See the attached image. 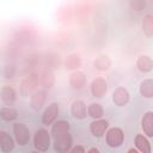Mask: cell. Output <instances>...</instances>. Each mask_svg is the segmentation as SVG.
Wrapping results in <instances>:
<instances>
[{"label": "cell", "instance_id": "cell-1", "mask_svg": "<svg viewBox=\"0 0 153 153\" xmlns=\"http://www.w3.org/2000/svg\"><path fill=\"white\" fill-rule=\"evenodd\" d=\"M51 134L54 139V149L57 153H68L72 147L69 123L63 120L55 122L51 128Z\"/></svg>", "mask_w": 153, "mask_h": 153}, {"label": "cell", "instance_id": "cell-2", "mask_svg": "<svg viewBox=\"0 0 153 153\" xmlns=\"http://www.w3.org/2000/svg\"><path fill=\"white\" fill-rule=\"evenodd\" d=\"M33 146L38 152L48 151L50 146V135L45 129H38L33 137Z\"/></svg>", "mask_w": 153, "mask_h": 153}, {"label": "cell", "instance_id": "cell-3", "mask_svg": "<svg viewBox=\"0 0 153 153\" xmlns=\"http://www.w3.org/2000/svg\"><path fill=\"white\" fill-rule=\"evenodd\" d=\"M123 140H124V134L121 128H111L108 130V133H106L108 146H110L112 148L118 147L123 143Z\"/></svg>", "mask_w": 153, "mask_h": 153}, {"label": "cell", "instance_id": "cell-4", "mask_svg": "<svg viewBox=\"0 0 153 153\" xmlns=\"http://www.w3.org/2000/svg\"><path fill=\"white\" fill-rule=\"evenodd\" d=\"M13 133L17 140V143L20 146H25L30 140V131L24 123H14L13 126Z\"/></svg>", "mask_w": 153, "mask_h": 153}, {"label": "cell", "instance_id": "cell-5", "mask_svg": "<svg viewBox=\"0 0 153 153\" xmlns=\"http://www.w3.org/2000/svg\"><path fill=\"white\" fill-rule=\"evenodd\" d=\"M59 111H60L59 105H57L56 103H51V104L44 110V112H43V115H42V122H43V124H45V126L51 124V123L55 121V118L57 117Z\"/></svg>", "mask_w": 153, "mask_h": 153}, {"label": "cell", "instance_id": "cell-6", "mask_svg": "<svg viewBox=\"0 0 153 153\" xmlns=\"http://www.w3.org/2000/svg\"><path fill=\"white\" fill-rule=\"evenodd\" d=\"M108 91V85L106 81L103 78H96L92 82H91V93L94 97H103Z\"/></svg>", "mask_w": 153, "mask_h": 153}, {"label": "cell", "instance_id": "cell-7", "mask_svg": "<svg viewBox=\"0 0 153 153\" xmlns=\"http://www.w3.org/2000/svg\"><path fill=\"white\" fill-rule=\"evenodd\" d=\"M112 100L118 106H124L129 102V92L124 87H117L112 93Z\"/></svg>", "mask_w": 153, "mask_h": 153}, {"label": "cell", "instance_id": "cell-8", "mask_svg": "<svg viewBox=\"0 0 153 153\" xmlns=\"http://www.w3.org/2000/svg\"><path fill=\"white\" fill-rule=\"evenodd\" d=\"M108 121L105 120H96L90 124V130L91 133L96 136V137H102L105 133V130L108 129Z\"/></svg>", "mask_w": 153, "mask_h": 153}, {"label": "cell", "instance_id": "cell-9", "mask_svg": "<svg viewBox=\"0 0 153 153\" xmlns=\"http://www.w3.org/2000/svg\"><path fill=\"white\" fill-rule=\"evenodd\" d=\"M85 82H86V76L82 72H74L71 74L69 76V85L73 87V88H82L85 86Z\"/></svg>", "mask_w": 153, "mask_h": 153}, {"label": "cell", "instance_id": "cell-10", "mask_svg": "<svg viewBox=\"0 0 153 153\" xmlns=\"http://www.w3.org/2000/svg\"><path fill=\"white\" fill-rule=\"evenodd\" d=\"M71 111H72V115L78 118V120H81V118H85L86 117V105L82 100H74L73 104H72V108H71Z\"/></svg>", "mask_w": 153, "mask_h": 153}, {"label": "cell", "instance_id": "cell-11", "mask_svg": "<svg viewBox=\"0 0 153 153\" xmlns=\"http://www.w3.org/2000/svg\"><path fill=\"white\" fill-rule=\"evenodd\" d=\"M141 124H142V129H143L145 134L147 136L152 137L153 136V112L152 111H148L143 115Z\"/></svg>", "mask_w": 153, "mask_h": 153}, {"label": "cell", "instance_id": "cell-12", "mask_svg": "<svg viewBox=\"0 0 153 153\" xmlns=\"http://www.w3.org/2000/svg\"><path fill=\"white\" fill-rule=\"evenodd\" d=\"M0 148H1V151L5 152V153L12 152L13 148H14L13 139H12L6 131H1V133H0Z\"/></svg>", "mask_w": 153, "mask_h": 153}, {"label": "cell", "instance_id": "cell-13", "mask_svg": "<svg viewBox=\"0 0 153 153\" xmlns=\"http://www.w3.org/2000/svg\"><path fill=\"white\" fill-rule=\"evenodd\" d=\"M135 146H136V148L139 149L140 153H151V151H152L149 141L143 135H141V134L136 135V137H135Z\"/></svg>", "mask_w": 153, "mask_h": 153}, {"label": "cell", "instance_id": "cell-14", "mask_svg": "<svg viewBox=\"0 0 153 153\" xmlns=\"http://www.w3.org/2000/svg\"><path fill=\"white\" fill-rule=\"evenodd\" d=\"M1 99L6 105H12L16 100V92L11 86H5L1 90Z\"/></svg>", "mask_w": 153, "mask_h": 153}, {"label": "cell", "instance_id": "cell-15", "mask_svg": "<svg viewBox=\"0 0 153 153\" xmlns=\"http://www.w3.org/2000/svg\"><path fill=\"white\" fill-rule=\"evenodd\" d=\"M152 66H153L152 59L149 56H146V55L140 56L136 61V67L141 72H149L152 69Z\"/></svg>", "mask_w": 153, "mask_h": 153}, {"label": "cell", "instance_id": "cell-16", "mask_svg": "<svg viewBox=\"0 0 153 153\" xmlns=\"http://www.w3.org/2000/svg\"><path fill=\"white\" fill-rule=\"evenodd\" d=\"M140 93L146 98L153 97V80L151 79L143 80L140 85Z\"/></svg>", "mask_w": 153, "mask_h": 153}, {"label": "cell", "instance_id": "cell-17", "mask_svg": "<svg viewBox=\"0 0 153 153\" xmlns=\"http://www.w3.org/2000/svg\"><path fill=\"white\" fill-rule=\"evenodd\" d=\"M87 114H88V116H91L92 118L99 120V118L103 116L104 110H103V108H102L100 104H98V103H92V104H90V106L87 108Z\"/></svg>", "mask_w": 153, "mask_h": 153}, {"label": "cell", "instance_id": "cell-18", "mask_svg": "<svg viewBox=\"0 0 153 153\" xmlns=\"http://www.w3.org/2000/svg\"><path fill=\"white\" fill-rule=\"evenodd\" d=\"M44 102H45V93L43 91L36 92L31 98V105L35 110H39L44 104Z\"/></svg>", "mask_w": 153, "mask_h": 153}, {"label": "cell", "instance_id": "cell-19", "mask_svg": "<svg viewBox=\"0 0 153 153\" xmlns=\"http://www.w3.org/2000/svg\"><path fill=\"white\" fill-rule=\"evenodd\" d=\"M0 116L5 121H13V120L17 118L18 112H17L16 109H13L11 106H6V108H2L0 110Z\"/></svg>", "mask_w": 153, "mask_h": 153}, {"label": "cell", "instance_id": "cell-20", "mask_svg": "<svg viewBox=\"0 0 153 153\" xmlns=\"http://www.w3.org/2000/svg\"><path fill=\"white\" fill-rule=\"evenodd\" d=\"M94 67L100 71H105L110 67V60L108 59V56H99L96 61H94Z\"/></svg>", "mask_w": 153, "mask_h": 153}, {"label": "cell", "instance_id": "cell-21", "mask_svg": "<svg viewBox=\"0 0 153 153\" xmlns=\"http://www.w3.org/2000/svg\"><path fill=\"white\" fill-rule=\"evenodd\" d=\"M142 27H143V31L147 33V36H152V32H153V19H152V16H146L143 22H142Z\"/></svg>", "mask_w": 153, "mask_h": 153}, {"label": "cell", "instance_id": "cell-22", "mask_svg": "<svg viewBox=\"0 0 153 153\" xmlns=\"http://www.w3.org/2000/svg\"><path fill=\"white\" fill-rule=\"evenodd\" d=\"M80 65V57L78 55H71L66 60V67L67 68H76Z\"/></svg>", "mask_w": 153, "mask_h": 153}, {"label": "cell", "instance_id": "cell-23", "mask_svg": "<svg viewBox=\"0 0 153 153\" xmlns=\"http://www.w3.org/2000/svg\"><path fill=\"white\" fill-rule=\"evenodd\" d=\"M68 153H85V149H84L82 146H75V147H73Z\"/></svg>", "mask_w": 153, "mask_h": 153}, {"label": "cell", "instance_id": "cell-24", "mask_svg": "<svg viewBox=\"0 0 153 153\" xmlns=\"http://www.w3.org/2000/svg\"><path fill=\"white\" fill-rule=\"evenodd\" d=\"M87 153H99V151H98L97 148H94V147H93V148H90Z\"/></svg>", "mask_w": 153, "mask_h": 153}, {"label": "cell", "instance_id": "cell-25", "mask_svg": "<svg viewBox=\"0 0 153 153\" xmlns=\"http://www.w3.org/2000/svg\"><path fill=\"white\" fill-rule=\"evenodd\" d=\"M128 153H140L137 149H135V148H130L129 151H128Z\"/></svg>", "mask_w": 153, "mask_h": 153}, {"label": "cell", "instance_id": "cell-26", "mask_svg": "<svg viewBox=\"0 0 153 153\" xmlns=\"http://www.w3.org/2000/svg\"><path fill=\"white\" fill-rule=\"evenodd\" d=\"M31 153H42V152H36V151H33V152H31Z\"/></svg>", "mask_w": 153, "mask_h": 153}]
</instances>
